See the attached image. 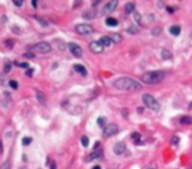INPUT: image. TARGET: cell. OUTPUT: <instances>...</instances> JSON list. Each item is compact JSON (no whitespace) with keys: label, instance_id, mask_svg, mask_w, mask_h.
<instances>
[{"label":"cell","instance_id":"10","mask_svg":"<svg viewBox=\"0 0 192 169\" xmlns=\"http://www.w3.org/2000/svg\"><path fill=\"white\" fill-rule=\"evenodd\" d=\"M69 49H70V52H71L72 55H75V57H78V58H79V57H82L83 50H82V48H80L79 45L71 42V44H69Z\"/></svg>","mask_w":192,"mask_h":169},{"label":"cell","instance_id":"36","mask_svg":"<svg viewBox=\"0 0 192 169\" xmlns=\"http://www.w3.org/2000/svg\"><path fill=\"white\" fill-rule=\"evenodd\" d=\"M25 57H26V58H33V57H34V54H33V53H26V54H24Z\"/></svg>","mask_w":192,"mask_h":169},{"label":"cell","instance_id":"18","mask_svg":"<svg viewBox=\"0 0 192 169\" xmlns=\"http://www.w3.org/2000/svg\"><path fill=\"white\" fill-rule=\"evenodd\" d=\"M109 37H111V40H112V42H121V40H122L121 35H119V33H112Z\"/></svg>","mask_w":192,"mask_h":169},{"label":"cell","instance_id":"33","mask_svg":"<svg viewBox=\"0 0 192 169\" xmlns=\"http://www.w3.org/2000/svg\"><path fill=\"white\" fill-rule=\"evenodd\" d=\"M33 73H34V70H33V69H28L25 74H26L28 77H32V75H33Z\"/></svg>","mask_w":192,"mask_h":169},{"label":"cell","instance_id":"4","mask_svg":"<svg viewBox=\"0 0 192 169\" xmlns=\"http://www.w3.org/2000/svg\"><path fill=\"white\" fill-rule=\"evenodd\" d=\"M75 31L78 32L79 35H83V36H87V35H91L93 32V28L91 27L89 24H78L75 27Z\"/></svg>","mask_w":192,"mask_h":169},{"label":"cell","instance_id":"15","mask_svg":"<svg viewBox=\"0 0 192 169\" xmlns=\"http://www.w3.org/2000/svg\"><path fill=\"white\" fill-rule=\"evenodd\" d=\"M105 24L108 25V27H117V25H119V21L115 17H108L105 20Z\"/></svg>","mask_w":192,"mask_h":169},{"label":"cell","instance_id":"31","mask_svg":"<svg viewBox=\"0 0 192 169\" xmlns=\"http://www.w3.org/2000/svg\"><path fill=\"white\" fill-rule=\"evenodd\" d=\"M11 168V164H9V161H5L3 164V165L0 166V169H9Z\"/></svg>","mask_w":192,"mask_h":169},{"label":"cell","instance_id":"13","mask_svg":"<svg viewBox=\"0 0 192 169\" xmlns=\"http://www.w3.org/2000/svg\"><path fill=\"white\" fill-rule=\"evenodd\" d=\"M134 9H136V5H134V3H126V4H125V15L133 13Z\"/></svg>","mask_w":192,"mask_h":169},{"label":"cell","instance_id":"8","mask_svg":"<svg viewBox=\"0 0 192 169\" xmlns=\"http://www.w3.org/2000/svg\"><path fill=\"white\" fill-rule=\"evenodd\" d=\"M99 143H96V147L97 148H95V151L91 153V155L87 157V161H91V160H99L103 157V151H101V148H99Z\"/></svg>","mask_w":192,"mask_h":169},{"label":"cell","instance_id":"6","mask_svg":"<svg viewBox=\"0 0 192 169\" xmlns=\"http://www.w3.org/2000/svg\"><path fill=\"white\" fill-rule=\"evenodd\" d=\"M119 132V127L116 124H109V126H105L103 130V135L105 138H111V136H113Z\"/></svg>","mask_w":192,"mask_h":169},{"label":"cell","instance_id":"21","mask_svg":"<svg viewBox=\"0 0 192 169\" xmlns=\"http://www.w3.org/2000/svg\"><path fill=\"white\" fill-rule=\"evenodd\" d=\"M37 99H38V102H40V103L41 104H45L46 103V102H45V97H44V94L41 93V91H37Z\"/></svg>","mask_w":192,"mask_h":169},{"label":"cell","instance_id":"42","mask_svg":"<svg viewBox=\"0 0 192 169\" xmlns=\"http://www.w3.org/2000/svg\"><path fill=\"white\" fill-rule=\"evenodd\" d=\"M148 169H155V168H148Z\"/></svg>","mask_w":192,"mask_h":169},{"label":"cell","instance_id":"2","mask_svg":"<svg viewBox=\"0 0 192 169\" xmlns=\"http://www.w3.org/2000/svg\"><path fill=\"white\" fill-rule=\"evenodd\" d=\"M165 79V71L162 70H154V71H148L142 75V82L148 85H155Z\"/></svg>","mask_w":192,"mask_h":169},{"label":"cell","instance_id":"16","mask_svg":"<svg viewBox=\"0 0 192 169\" xmlns=\"http://www.w3.org/2000/svg\"><path fill=\"white\" fill-rule=\"evenodd\" d=\"M95 16H96V12L95 11H92V9H89V11H87V12L83 13V17L84 19H93Z\"/></svg>","mask_w":192,"mask_h":169},{"label":"cell","instance_id":"40","mask_svg":"<svg viewBox=\"0 0 192 169\" xmlns=\"http://www.w3.org/2000/svg\"><path fill=\"white\" fill-rule=\"evenodd\" d=\"M92 169H101V166H100V165H95Z\"/></svg>","mask_w":192,"mask_h":169},{"label":"cell","instance_id":"26","mask_svg":"<svg viewBox=\"0 0 192 169\" xmlns=\"http://www.w3.org/2000/svg\"><path fill=\"white\" fill-rule=\"evenodd\" d=\"M66 48H67V46H66V44L63 41H59L58 42V49H59V50H62V52H63V50H66Z\"/></svg>","mask_w":192,"mask_h":169},{"label":"cell","instance_id":"30","mask_svg":"<svg viewBox=\"0 0 192 169\" xmlns=\"http://www.w3.org/2000/svg\"><path fill=\"white\" fill-rule=\"evenodd\" d=\"M161 31H162V28H159V27H158V28H154L151 33H153V36H158L159 33H161Z\"/></svg>","mask_w":192,"mask_h":169},{"label":"cell","instance_id":"39","mask_svg":"<svg viewBox=\"0 0 192 169\" xmlns=\"http://www.w3.org/2000/svg\"><path fill=\"white\" fill-rule=\"evenodd\" d=\"M55 166H57V165H55V162H52V165H50V169H55Z\"/></svg>","mask_w":192,"mask_h":169},{"label":"cell","instance_id":"5","mask_svg":"<svg viewBox=\"0 0 192 169\" xmlns=\"http://www.w3.org/2000/svg\"><path fill=\"white\" fill-rule=\"evenodd\" d=\"M32 49L38 53H44L45 54V53H49L52 50V46H50V44H48V42H38V44H36Z\"/></svg>","mask_w":192,"mask_h":169},{"label":"cell","instance_id":"12","mask_svg":"<svg viewBox=\"0 0 192 169\" xmlns=\"http://www.w3.org/2000/svg\"><path fill=\"white\" fill-rule=\"evenodd\" d=\"M99 41H100V44L103 45V46H111V45H112V40H111L109 36H103Z\"/></svg>","mask_w":192,"mask_h":169},{"label":"cell","instance_id":"25","mask_svg":"<svg viewBox=\"0 0 192 169\" xmlns=\"http://www.w3.org/2000/svg\"><path fill=\"white\" fill-rule=\"evenodd\" d=\"M9 86L12 87V89H17L19 87V83H17V81H15V79H12V81H9Z\"/></svg>","mask_w":192,"mask_h":169},{"label":"cell","instance_id":"35","mask_svg":"<svg viewBox=\"0 0 192 169\" xmlns=\"http://www.w3.org/2000/svg\"><path fill=\"white\" fill-rule=\"evenodd\" d=\"M13 4H15V5H17V7H21V5H23V1H21V0H20V1H19V0H15Z\"/></svg>","mask_w":192,"mask_h":169},{"label":"cell","instance_id":"20","mask_svg":"<svg viewBox=\"0 0 192 169\" xmlns=\"http://www.w3.org/2000/svg\"><path fill=\"white\" fill-rule=\"evenodd\" d=\"M180 123L182 124H192V116H182Z\"/></svg>","mask_w":192,"mask_h":169},{"label":"cell","instance_id":"41","mask_svg":"<svg viewBox=\"0 0 192 169\" xmlns=\"http://www.w3.org/2000/svg\"><path fill=\"white\" fill-rule=\"evenodd\" d=\"M189 108H192V103H191V104H189Z\"/></svg>","mask_w":192,"mask_h":169},{"label":"cell","instance_id":"11","mask_svg":"<svg viewBox=\"0 0 192 169\" xmlns=\"http://www.w3.org/2000/svg\"><path fill=\"white\" fill-rule=\"evenodd\" d=\"M125 149H126V145H125V143L120 142V143H116L113 147V152L116 153V155H122L124 152H125Z\"/></svg>","mask_w":192,"mask_h":169},{"label":"cell","instance_id":"23","mask_svg":"<svg viewBox=\"0 0 192 169\" xmlns=\"http://www.w3.org/2000/svg\"><path fill=\"white\" fill-rule=\"evenodd\" d=\"M128 32H129L130 35H136V33H138V28L136 27V25H132V27L128 28Z\"/></svg>","mask_w":192,"mask_h":169},{"label":"cell","instance_id":"1","mask_svg":"<svg viewBox=\"0 0 192 169\" xmlns=\"http://www.w3.org/2000/svg\"><path fill=\"white\" fill-rule=\"evenodd\" d=\"M113 86L119 90H122V91H137V90L142 89V85L138 81L129 78V77H121V78L116 79L113 82Z\"/></svg>","mask_w":192,"mask_h":169},{"label":"cell","instance_id":"32","mask_svg":"<svg viewBox=\"0 0 192 169\" xmlns=\"http://www.w3.org/2000/svg\"><path fill=\"white\" fill-rule=\"evenodd\" d=\"M171 143L174 145H178V143H179V138H178V136H174V138H172V140H171Z\"/></svg>","mask_w":192,"mask_h":169},{"label":"cell","instance_id":"22","mask_svg":"<svg viewBox=\"0 0 192 169\" xmlns=\"http://www.w3.org/2000/svg\"><path fill=\"white\" fill-rule=\"evenodd\" d=\"M132 139L134 140V143H140L141 134H138V132H133V134H132Z\"/></svg>","mask_w":192,"mask_h":169},{"label":"cell","instance_id":"9","mask_svg":"<svg viewBox=\"0 0 192 169\" xmlns=\"http://www.w3.org/2000/svg\"><path fill=\"white\" fill-rule=\"evenodd\" d=\"M89 50L95 54H100V53H103L104 46L100 44V41H92L89 44Z\"/></svg>","mask_w":192,"mask_h":169},{"label":"cell","instance_id":"17","mask_svg":"<svg viewBox=\"0 0 192 169\" xmlns=\"http://www.w3.org/2000/svg\"><path fill=\"white\" fill-rule=\"evenodd\" d=\"M170 33L174 36H178L179 33H180V27H179V25H172V27L170 28Z\"/></svg>","mask_w":192,"mask_h":169},{"label":"cell","instance_id":"24","mask_svg":"<svg viewBox=\"0 0 192 169\" xmlns=\"http://www.w3.org/2000/svg\"><path fill=\"white\" fill-rule=\"evenodd\" d=\"M80 142H82L83 147H88L89 140H88V138H87V136H82V139H80Z\"/></svg>","mask_w":192,"mask_h":169},{"label":"cell","instance_id":"19","mask_svg":"<svg viewBox=\"0 0 192 169\" xmlns=\"http://www.w3.org/2000/svg\"><path fill=\"white\" fill-rule=\"evenodd\" d=\"M162 58H163V59L172 58V54L170 53V50H167V49H162Z\"/></svg>","mask_w":192,"mask_h":169},{"label":"cell","instance_id":"28","mask_svg":"<svg viewBox=\"0 0 192 169\" xmlns=\"http://www.w3.org/2000/svg\"><path fill=\"white\" fill-rule=\"evenodd\" d=\"M30 143H32V138H28L26 136V138L23 139V145H29Z\"/></svg>","mask_w":192,"mask_h":169},{"label":"cell","instance_id":"38","mask_svg":"<svg viewBox=\"0 0 192 169\" xmlns=\"http://www.w3.org/2000/svg\"><path fill=\"white\" fill-rule=\"evenodd\" d=\"M13 31H15V33H17V35L19 33H21V29H19L17 27H13Z\"/></svg>","mask_w":192,"mask_h":169},{"label":"cell","instance_id":"27","mask_svg":"<svg viewBox=\"0 0 192 169\" xmlns=\"http://www.w3.org/2000/svg\"><path fill=\"white\" fill-rule=\"evenodd\" d=\"M105 122H107V120H105V118H104V116H100L99 119H97V124L103 127V126L105 124Z\"/></svg>","mask_w":192,"mask_h":169},{"label":"cell","instance_id":"3","mask_svg":"<svg viewBox=\"0 0 192 169\" xmlns=\"http://www.w3.org/2000/svg\"><path fill=\"white\" fill-rule=\"evenodd\" d=\"M142 100H144L145 106L153 111H159V108H161V106H159V103L157 102V99H155L153 95H150V94H145L144 97H142Z\"/></svg>","mask_w":192,"mask_h":169},{"label":"cell","instance_id":"34","mask_svg":"<svg viewBox=\"0 0 192 169\" xmlns=\"http://www.w3.org/2000/svg\"><path fill=\"white\" fill-rule=\"evenodd\" d=\"M134 17H136V20H137L138 24H141V16H140V13H137V12H136V13H134Z\"/></svg>","mask_w":192,"mask_h":169},{"label":"cell","instance_id":"37","mask_svg":"<svg viewBox=\"0 0 192 169\" xmlns=\"http://www.w3.org/2000/svg\"><path fill=\"white\" fill-rule=\"evenodd\" d=\"M167 12H168V13H174L175 9L172 7H167Z\"/></svg>","mask_w":192,"mask_h":169},{"label":"cell","instance_id":"7","mask_svg":"<svg viewBox=\"0 0 192 169\" xmlns=\"http://www.w3.org/2000/svg\"><path fill=\"white\" fill-rule=\"evenodd\" d=\"M119 5V1L117 0H111L109 3H107L105 5H104V9H103V13L104 15H109L112 13L115 9H116V7Z\"/></svg>","mask_w":192,"mask_h":169},{"label":"cell","instance_id":"14","mask_svg":"<svg viewBox=\"0 0 192 169\" xmlns=\"http://www.w3.org/2000/svg\"><path fill=\"white\" fill-rule=\"evenodd\" d=\"M74 70L78 73H80L82 75H87V69L82 65H74Z\"/></svg>","mask_w":192,"mask_h":169},{"label":"cell","instance_id":"29","mask_svg":"<svg viewBox=\"0 0 192 169\" xmlns=\"http://www.w3.org/2000/svg\"><path fill=\"white\" fill-rule=\"evenodd\" d=\"M11 69H12V65H11V62H7V63H5V66H4V73H9Z\"/></svg>","mask_w":192,"mask_h":169}]
</instances>
